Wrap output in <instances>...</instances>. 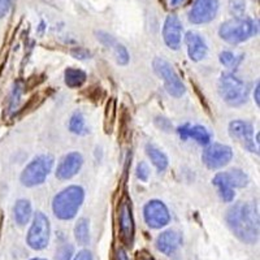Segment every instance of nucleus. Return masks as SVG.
<instances>
[{"mask_svg":"<svg viewBox=\"0 0 260 260\" xmlns=\"http://www.w3.org/2000/svg\"><path fill=\"white\" fill-rule=\"evenodd\" d=\"M146 155L148 156V159L151 160V162L154 164L155 168L159 172H164L167 168H168L169 160L167 157V155L160 150L159 147H156L152 143H147L145 147Z\"/></svg>","mask_w":260,"mask_h":260,"instance_id":"412c9836","label":"nucleus"},{"mask_svg":"<svg viewBox=\"0 0 260 260\" xmlns=\"http://www.w3.org/2000/svg\"><path fill=\"white\" fill-rule=\"evenodd\" d=\"M233 159V150L231 146L222 143H210L202 154V161L208 169H221Z\"/></svg>","mask_w":260,"mask_h":260,"instance_id":"6e6552de","label":"nucleus"},{"mask_svg":"<svg viewBox=\"0 0 260 260\" xmlns=\"http://www.w3.org/2000/svg\"><path fill=\"white\" fill-rule=\"evenodd\" d=\"M136 175L138 180H141L142 182H147L148 178H150V168H148L147 162L145 161L139 162L138 166H137Z\"/></svg>","mask_w":260,"mask_h":260,"instance_id":"c85d7f7f","label":"nucleus"},{"mask_svg":"<svg viewBox=\"0 0 260 260\" xmlns=\"http://www.w3.org/2000/svg\"><path fill=\"white\" fill-rule=\"evenodd\" d=\"M83 166V156L78 151H73L64 155L57 164L55 175L60 181L72 180L74 176L78 175Z\"/></svg>","mask_w":260,"mask_h":260,"instance_id":"ddd939ff","label":"nucleus"},{"mask_svg":"<svg viewBox=\"0 0 260 260\" xmlns=\"http://www.w3.org/2000/svg\"><path fill=\"white\" fill-rule=\"evenodd\" d=\"M116 260H130L129 256H127V252L125 251L124 248H117L116 251Z\"/></svg>","mask_w":260,"mask_h":260,"instance_id":"72a5a7b5","label":"nucleus"},{"mask_svg":"<svg viewBox=\"0 0 260 260\" xmlns=\"http://www.w3.org/2000/svg\"><path fill=\"white\" fill-rule=\"evenodd\" d=\"M185 45H186L187 55H189L190 60L198 62L206 59L208 53V46L207 42L203 37L197 31H187L185 36Z\"/></svg>","mask_w":260,"mask_h":260,"instance_id":"2eb2a0df","label":"nucleus"},{"mask_svg":"<svg viewBox=\"0 0 260 260\" xmlns=\"http://www.w3.org/2000/svg\"><path fill=\"white\" fill-rule=\"evenodd\" d=\"M246 9L245 0H231V12L234 17H242Z\"/></svg>","mask_w":260,"mask_h":260,"instance_id":"cd10ccee","label":"nucleus"},{"mask_svg":"<svg viewBox=\"0 0 260 260\" xmlns=\"http://www.w3.org/2000/svg\"><path fill=\"white\" fill-rule=\"evenodd\" d=\"M212 183L217 187V191H219L220 198L225 202V203H232L236 198V192L234 189L232 187V185L228 181L226 176H225V172H219L216 173L215 177H213Z\"/></svg>","mask_w":260,"mask_h":260,"instance_id":"6ab92c4d","label":"nucleus"},{"mask_svg":"<svg viewBox=\"0 0 260 260\" xmlns=\"http://www.w3.org/2000/svg\"><path fill=\"white\" fill-rule=\"evenodd\" d=\"M219 94L231 107H241L248 99V87L234 73H222L219 78Z\"/></svg>","mask_w":260,"mask_h":260,"instance_id":"20e7f679","label":"nucleus"},{"mask_svg":"<svg viewBox=\"0 0 260 260\" xmlns=\"http://www.w3.org/2000/svg\"><path fill=\"white\" fill-rule=\"evenodd\" d=\"M219 60L224 67L229 69H237L243 60L242 55H237L232 51H222L219 55Z\"/></svg>","mask_w":260,"mask_h":260,"instance_id":"a878e982","label":"nucleus"},{"mask_svg":"<svg viewBox=\"0 0 260 260\" xmlns=\"http://www.w3.org/2000/svg\"><path fill=\"white\" fill-rule=\"evenodd\" d=\"M30 260H47V259H43V257H32V259Z\"/></svg>","mask_w":260,"mask_h":260,"instance_id":"e433bc0d","label":"nucleus"},{"mask_svg":"<svg viewBox=\"0 0 260 260\" xmlns=\"http://www.w3.org/2000/svg\"><path fill=\"white\" fill-rule=\"evenodd\" d=\"M71 53H72V56L76 57V59H78V60L90 59V56H91L90 51H87L86 48H82V47L73 48V50L71 51Z\"/></svg>","mask_w":260,"mask_h":260,"instance_id":"c756f323","label":"nucleus"},{"mask_svg":"<svg viewBox=\"0 0 260 260\" xmlns=\"http://www.w3.org/2000/svg\"><path fill=\"white\" fill-rule=\"evenodd\" d=\"M118 226H120V234H121L122 242L132 247L134 242V234H136V225H134L132 201L127 197H125L121 201V203H120V208H118Z\"/></svg>","mask_w":260,"mask_h":260,"instance_id":"9b49d317","label":"nucleus"},{"mask_svg":"<svg viewBox=\"0 0 260 260\" xmlns=\"http://www.w3.org/2000/svg\"><path fill=\"white\" fill-rule=\"evenodd\" d=\"M219 12V0H195L189 12V21L194 25H204L215 20Z\"/></svg>","mask_w":260,"mask_h":260,"instance_id":"f8f14e48","label":"nucleus"},{"mask_svg":"<svg viewBox=\"0 0 260 260\" xmlns=\"http://www.w3.org/2000/svg\"><path fill=\"white\" fill-rule=\"evenodd\" d=\"M85 202V190L78 185H71L57 192L52 199V212L61 221H69L77 216Z\"/></svg>","mask_w":260,"mask_h":260,"instance_id":"f03ea898","label":"nucleus"},{"mask_svg":"<svg viewBox=\"0 0 260 260\" xmlns=\"http://www.w3.org/2000/svg\"><path fill=\"white\" fill-rule=\"evenodd\" d=\"M177 133L183 141L192 138L195 142L199 143L201 146H208L211 143V139H212V136H211V133L207 130V127L202 126V125L190 126L189 124H185L178 127Z\"/></svg>","mask_w":260,"mask_h":260,"instance_id":"a211bd4d","label":"nucleus"},{"mask_svg":"<svg viewBox=\"0 0 260 260\" xmlns=\"http://www.w3.org/2000/svg\"><path fill=\"white\" fill-rule=\"evenodd\" d=\"M96 38L98 41L101 42L102 45L106 46L108 50L112 51L113 57H115L116 62H117L118 65H127V62H129L130 60V55L124 45H121L120 42L116 41L112 36H110V34L106 31H98Z\"/></svg>","mask_w":260,"mask_h":260,"instance_id":"f3484780","label":"nucleus"},{"mask_svg":"<svg viewBox=\"0 0 260 260\" xmlns=\"http://www.w3.org/2000/svg\"><path fill=\"white\" fill-rule=\"evenodd\" d=\"M259 92H260V83H259V81H257L256 86H255V90H254V101H255V103H256L257 107H260V95H259Z\"/></svg>","mask_w":260,"mask_h":260,"instance_id":"f704fd0d","label":"nucleus"},{"mask_svg":"<svg viewBox=\"0 0 260 260\" xmlns=\"http://www.w3.org/2000/svg\"><path fill=\"white\" fill-rule=\"evenodd\" d=\"M55 159L51 154H43L36 156L21 172L20 182L25 187H36L45 183L50 172L53 168Z\"/></svg>","mask_w":260,"mask_h":260,"instance_id":"39448f33","label":"nucleus"},{"mask_svg":"<svg viewBox=\"0 0 260 260\" xmlns=\"http://www.w3.org/2000/svg\"><path fill=\"white\" fill-rule=\"evenodd\" d=\"M182 234L175 229H169V231L162 232L157 236L156 241H155V247L161 254L172 255L182 246Z\"/></svg>","mask_w":260,"mask_h":260,"instance_id":"dca6fc26","label":"nucleus"},{"mask_svg":"<svg viewBox=\"0 0 260 260\" xmlns=\"http://www.w3.org/2000/svg\"><path fill=\"white\" fill-rule=\"evenodd\" d=\"M143 260H154V259H152V257H150V256H147V257H145Z\"/></svg>","mask_w":260,"mask_h":260,"instance_id":"4c0bfd02","label":"nucleus"},{"mask_svg":"<svg viewBox=\"0 0 260 260\" xmlns=\"http://www.w3.org/2000/svg\"><path fill=\"white\" fill-rule=\"evenodd\" d=\"M182 3H185V0H169V6L171 7H178Z\"/></svg>","mask_w":260,"mask_h":260,"instance_id":"c9c22d12","label":"nucleus"},{"mask_svg":"<svg viewBox=\"0 0 260 260\" xmlns=\"http://www.w3.org/2000/svg\"><path fill=\"white\" fill-rule=\"evenodd\" d=\"M225 176H226L228 181L233 189H242V187L247 186L248 182H250V178L242 169H231V171L225 172Z\"/></svg>","mask_w":260,"mask_h":260,"instance_id":"b1692460","label":"nucleus"},{"mask_svg":"<svg viewBox=\"0 0 260 260\" xmlns=\"http://www.w3.org/2000/svg\"><path fill=\"white\" fill-rule=\"evenodd\" d=\"M87 80L85 72L78 68H67L64 72V82L71 89H78Z\"/></svg>","mask_w":260,"mask_h":260,"instance_id":"4be33fe9","label":"nucleus"},{"mask_svg":"<svg viewBox=\"0 0 260 260\" xmlns=\"http://www.w3.org/2000/svg\"><path fill=\"white\" fill-rule=\"evenodd\" d=\"M143 219L151 229H161L171 222V213L164 202L152 199L143 207Z\"/></svg>","mask_w":260,"mask_h":260,"instance_id":"9d476101","label":"nucleus"},{"mask_svg":"<svg viewBox=\"0 0 260 260\" xmlns=\"http://www.w3.org/2000/svg\"><path fill=\"white\" fill-rule=\"evenodd\" d=\"M182 24L180 18L175 15H171L164 21L162 26V39L167 47L173 51H178L182 42Z\"/></svg>","mask_w":260,"mask_h":260,"instance_id":"4468645a","label":"nucleus"},{"mask_svg":"<svg viewBox=\"0 0 260 260\" xmlns=\"http://www.w3.org/2000/svg\"><path fill=\"white\" fill-rule=\"evenodd\" d=\"M156 124H157V126L161 127V129L166 130V132H168V130L172 127L171 122H169L168 120H167V118H162V117L161 118H157Z\"/></svg>","mask_w":260,"mask_h":260,"instance_id":"473e14b6","label":"nucleus"},{"mask_svg":"<svg viewBox=\"0 0 260 260\" xmlns=\"http://www.w3.org/2000/svg\"><path fill=\"white\" fill-rule=\"evenodd\" d=\"M32 216V207L30 201L27 199H18L13 206V217L16 224L20 226H25L30 221Z\"/></svg>","mask_w":260,"mask_h":260,"instance_id":"aec40b11","label":"nucleus"},{"mask_svg":"<svg viewBox=\"0 0 260 260\" xmlns=\"http://www.w3.org/2000/svg\"><path fill=\"white\" fill-rule=\"evenodd\" d=\"M72 260H94V259H92V255L89 250H81V251H78V254H76L73 257H72Z\"/></svg>","mask_w":260,"mask_h":260,"instance_id":"2f4dec72","label":"nucleus"},{"mask_svg":"<svg viewBox=\"0 0 260 260\" xmlns=\"http://www.w3.org/2000/svg\"><path fill=\"white\" fill-rule=\"evenodd\" d=\"M229 136L237 142L241 143L243 148L251 152V154H259V145L254 139V126L251 122L245 120H234L228 126Z\"/></svg>","mask_w":260,"mask_h":260,"instance_id":"1a4fd4ad","label":"nucleus"},{"mask_svg":"<svg viewBox=\"0 0 260 260\" xmlns=\"http://www.w3.org/2000/svg\"><path fill=\"white\" fill-rule=\"evenodd\" d=\"M71 133L76 134V136H86L89 133V129L86 126V120L81 112H74L69 118L68 124Z\"/></svg>","mask_w":260,"mask_h":260,"instance_id":"393cba45","label":"nucleus"},{"mask_svg":"<svg viewBox=\"0 0 260 260\" xmlns=\"http://www.w3.org/2000/svg\"><path fill=\"white\" fill-rule=\"evenodd\" d=\"M152 67H154L155 73L159 76L164 82V87H166L167 92L173 98H181L186 92V87L178 77V74L173 69L171 62L167 61L162 57H155L152 61Z\"/></svg>","mask_w":260,"mask_h":260,"instance_id":"0eeeda50","label":"nucleus"},{"mask_svg":"<svg viewBox=\"0 0 260 260\" xmlns=\"http://www.w3.org/2000/svg\"><path fill=\"white\" fill-rule=\"evenodd\" d=\"M225 221L232 233L243 243L259 241V210L254 202H237L226 211Z\"/></svg>","mask_w":260,"mask_h":260,"instance_id":"f257e3e1","label":"nucleus"},{"mask_svg":"<svg viewBox=\"0 0 260 260\" xmlns=\"http://www.w3.org/2000/svg\"><path fill=\"white\" fill-rule=\"evenodd\" d=\"M74 238L80 246L90 243V221L86 217H81L74 225Z\"/></svg>","mask_w":260,"mask_h":260,"instance_id":"5701e85b","label":"nucleus"},{"mask_svg":"<svg viewBox=\"0 0 260 260\" xmlns=\"http://www.w3.org/2000/svg\"><path fill=\"white\" fill-rule=\"evenodd\" d=\"M74 256V247L71 243H64L56 250L55 260H72Z\"/></svg>","mask_w":260,"mask_h":260,"instance_id":"bb28decb","label":"nucleus"},{"mask_svg":"<svg viewBox=\"0 0 260 260\" xmlns=\"http://www.w3.org/2000/svg\"><path fill=\"white\" fill-rule=\"evenodd\" d=\"M11 6H12L11 0H0V18L6 17L8 15Z\"/></svg>","mask_w":260,"mask_h":260,"instance_id":"7c9ffc66","label":"nucleus"},{"mask_svg":"<svg viewBox=\"0 0 260 260\" xmlns=\"http://www.w3.org/2000/svg\"><path fill=\"white\" fill-rule=\"evenodd\" d=\"M257 34V22L251 18L234 17L222 22L219 36L229 45H240Z\"/></svg>","mask_w":260,"mask_h":260,"instance_id":"7ed1b4c3","label":"nucleus"},{"mask_svg":"<svg viewBox=\"0 0 260 260\" xmlns=\"http://www.w3.org/2000/svg\"><path fill=\"white\" fill-rule=\"evenodd\" d=\"M51 225L50 220L43 212L38 211L34 213L31 220V225L29 228L26 236V243L30 248L36 251H42L50 243Z\"/></svg>","mask_w":260,"mask_h":260,"instance_id":"423d86ee","label":"nucleus"}]
</instances>
